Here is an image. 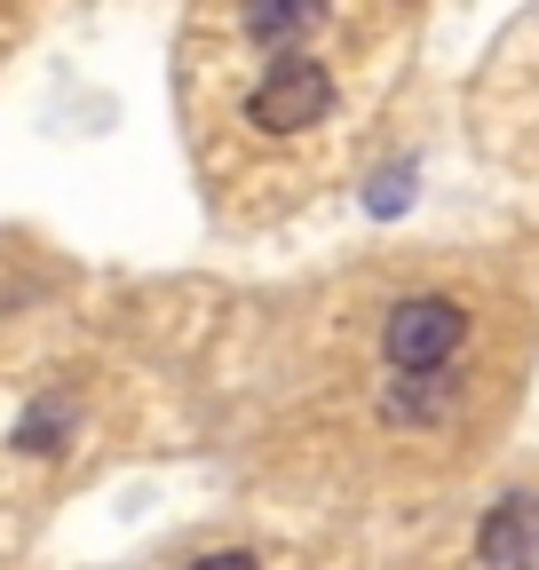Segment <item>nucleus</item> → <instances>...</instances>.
<instances>
[{"label":"nucleus","mask_w":539,"mask_h":570,"mask_svg":"<svg viewBox=\"0 0 539 570\" xmlns=\"http://www.w3.org/2000/svg\"><path fill=\"white\" fill-rule=\"evenodd\" d=\"M325 119H333V71L310 63L302 48H286L246 96V127L254 135H302V127H325Z\"/></svg>","instance_id":"f257e3e1"},{"label":"nucleus","mask_w":539,"mask_h":570,"mask_svg":"<svg viewBox=\"0 0 539 570\" xmlns=\"http://www.w3.org/2000/svg\"><path fill=\"white\" fill-rule=\"evenodd\" d=\"M63 436H72V396H48V404H32L17 420V452H32V460L63 452Z\"/></svg>","instance_id":"39448f33"},{"label":"nucleus","mask_w":539,"mask_h":570,"mask_svg":"<svg viewBox=\"0 0 539 570\" xmlns=\"http://www.w3.org/2000/svg\"><path fill=\"white\" fill-rule=\"evenodd\" d=\"M477 562L484 570H539V491H508L477 523Z\"/></svg>","instance_id":"7ed1b4c3"},{"label":"nucleus","mask_w":539,"mask_h":570,"mask_svg":"<svg viewBox=\"0 0 539 570\" xmlns=\"http://www.w3.org/2000/svg\"><path fill=\"white\" fill-rule=\"evenodd\" d=\"M404 183H413V167H389V175L373 183V214H396V206H404Z\"/></svg>","instance_id":"423d86ee"},{"label":"nucleus","mask_w":539,"mask_h":570,"mask_svg":"<svg viewBox=\"0 0 539 570\" xmlns=\"http://www.w3.org/2000/svg\"><path fill=\"white\" fill-rule=\"evenodd\" d=\"M317 24H325V0H238V32L254 48H270V56L302 48Z\"/></svg>","instance_id":"20e7f679"},{"label":"nucleus","mask_w":539,"mask_h":570,"mask_svg":"<svg viewBox=\"0 0 539 570\" xmlns=\"http://www.w3.org/2000/svg\"><path fill=\"white\" fill-rule=\"evenodd\" d=\"M190 570H262V562H254L246 547H223V554H198Z\"/></svg>","instance_id":"0eeeda50"},{"label":"nucleus","mask_w":539,"mask_h":570,"mask_svg":"<svg viewBox=\"0 0 539 570\" xmlns=\"http://www.w3.org/2000/svg\"><path fill=\"white\" fill-rule=\"evenodd\" d=\"M468 341V309L452 294H404L381 325V356L396 373H444Z\"/></svg>","instance_id":"f03ea898"}]
</instances>
